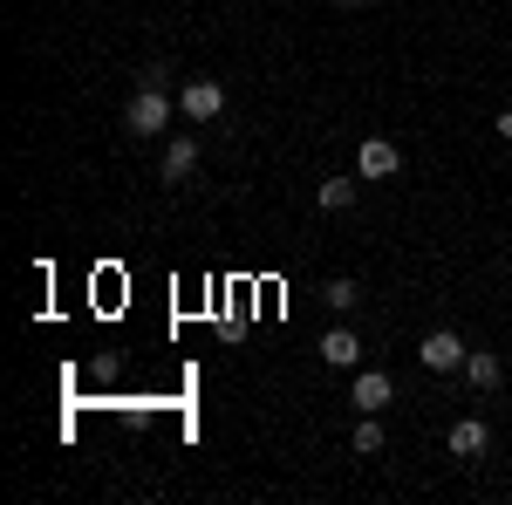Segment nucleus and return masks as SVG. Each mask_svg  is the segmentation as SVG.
<instances>
[{"label": "nucleus", "mask_w": 512, "mask_h": 505, "mask_svg": "<svg viewBox=\"0 0 512 505\" xmlns=\"http://www.w3.org/2000/svg\"><path fill=\"white\" fill-rule=\"evenodd\" d=\"M499 137H506V144H512V110H506V117H499Z\"/></svg>", "instance_id": "13"}, {"label": "nucleus", "mask_w": 512, "mask_h": 505, "mask_svg": "<svg viewBox=\"0 0 512 505\" xmlns=\"http://www.w3.org/2000/svg\"><path fill=\"white\" fill-rule=\"evenodd\" d=\"M465 335H458V328H431V335H424V342H417V362H424V369H431V376H451V369H465Z\"/></svg>", "instance_id": "3"}, {"label": "nucleus", "mask_w": 512, "mask_h": 505, "mask_svg": "<svg viewBox=\"0 0 512 505\" xmlns=\"http://www.w3.org/2000/svg\"><path fill=\"white\" fill-rule=\"evenodd\" d=\"M164 123H171L164 76H144V82H137V96H130V110H123V130H130V137H158Z\"/></svg>", "instance_id": "1"}, {"label": "nucleus", "mask_w": 512, "mask_h": 505, "mask_svg": "<svg viewBox=\"0 0 512 505\" xmlns=\"http://www.w3.org/2000/svg\"><path fill=\"white\" fill-rule=\"evenodd\" d=\"M198 171V137H171L164 144V185H185Z\"/></svg>", "instance_id": "8"}, {"label": "nucleus", "mask_w": 512, "mask_h": 505, "mask_svg": "<svg viewBox=\"0 0 512 505\" xmlns=\"http://www.w3.org/2000/svg\"><path fill=\"white\" fill-rule=\"evenodd\" d=\"M403 171V151H396L390 137H362V151H355V178L362 185H383V178H396Z\"/></svg>", "instance_id": "4"}, {"label": "nucleus", "mask_w": 512, "mask_h": 505, "mask_svg": "<svg viewBox=\"0 0 512 505\" xmlns=\"http://www.w3.org/2000/svg\"><path fill=\"white\" fill-rule=\"evenodd\" d=\"M355 192H362V178H321V185H315V205H321V212H349Z\"/></svg>", "instance_id": "10"}, {"label": "nucleus", "mask_w": 512, "mask_h": 505, "mask_svg": "<svg viewBox=\"0 0 512 505\" xmlns=\"http://www.w3.org/2000/svg\"><path fill=\"white\" fill-rule=\"evenodd\" d=\"M492 451V424L485 417H458L451 424V458H485Z\"/></svg>", "instance_id": "6"}, {"label": "nucleus", "mask_w": 512, "mask_h": 505, "mask_svg": "<svg viewBox=\"0 0 512 505\" xmlns=\"http://www.w3.org/2000/svg\"><path fill=\"white\" fill-rule=\"evenodd\" d=\"M321 301H328L335 314H355V301H362V287H355V280H328V287H321Z\"/></svg>", "instance_id": "11"}, {"label": "nucleus", "mask_w": 512, "mask_h": 505, "mask_svg": "<svg viewBox=\"0 0 512 505\" xmlns=\"http://www.w3.org/2000/svg\"><path fill=\"white\" fill-rule=\"evenodd\" d=\"M390 396H396V383L383 376V369H355V389H349V403L362 410V417H376V410H383Z\"/></svg>", "instance_id": "5"}, {"label": "nucleus", "mask_w": 512, "mask_h": 505, "mask_svg": "<svg viewBox=\"0 0 512 505\" xmlns=\"http://www.w3.org/2000/svg\"><path fill=\"white\" fill-rule=\"evenodd\" d=\"M458 376H465V383H472L478 396H492L506 369H499V355H492V349H472V355H465V369H458Z\"/></svg>", "instance_id": "9"}, {"label": "nucleus", "mask_w": 512, "mask_h": 505, "mask_svg": "<svg viewBox=\"0 0 512 505\" xmlns=\"http://www.w3.org/2000/svg\"><path fill=\"white\" fill-rule=\"evenodd\" d=\"M178 110L205 130V123H219L226 117V82H212V76H192L185 89H178Z\"/></svg>", "instance_id": "2"}, {"label": "nucleus", "mask_w": 512, "mask_h": 505, "mask_svg": "<svg viewBox=\"0 0 512 505\" xmlns=\"http://www.w3.org/2000/svg\"><path fill=\"white\" fill-rule=\"evenodd\" d=\"M376 451H383V424L362 417V424H355V458H376Z\"/></svg>", "instance_id": "12"}, {"label": "nucleus", "mask_w": 512, "mask_h": 505, "mask_svg": "<svg viewBox=\"0 0 512 505\" xmlns=\"http://www.w3.org/2000/svg\"><path fill=\"white\" fill-rule=\"evenodd\" d=\"M321 362H328V369H355V362H362V335H355V328H328V335H321Z\"/></svg>", "instance_id": "7"}, {"label": "nucleus", "mask_w": 512, "mask_h": 505, "mask_svg": "<svg viewBox=\"0 0 512 505\" xmlns=\"http://www.w3.org/2000/svg\"><path fill=\"white\" fill-rule=\"evenodd\" d=\"M335 7H369V0H335Z\"/></svg>", "instance_id": "14"}]
</instances>
